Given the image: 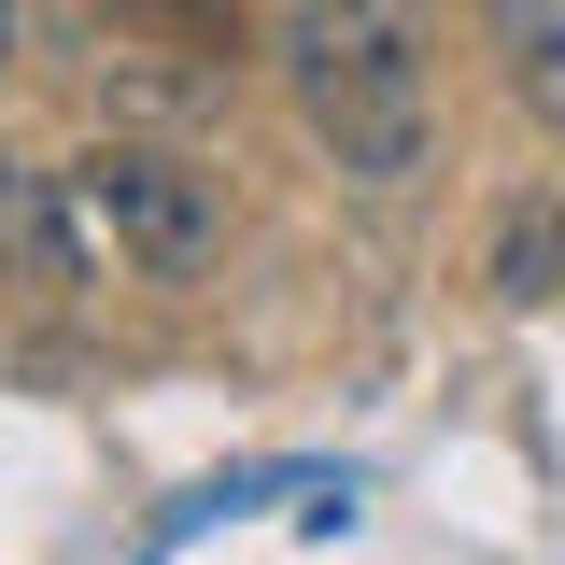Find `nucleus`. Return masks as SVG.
I'll list each match as a JSON object with an SVG mask.
<instances>
[{"mask_svg":"<svg viewBox=\"0 0 565 565\" xmlns=\"http://www.w3.org/2000/svg\"><path fill=\"white\" fill-rule=\"evenodd\" d=\"M269 57H282L297 128L340 156V184L411 199L438 170V14L424 0H282Z\"/></svg>","mask_w":565,"mask_h":565,"instance_id":"1","label":"nucleus"},{"mask_svg":"<svg viewBox=\"0 0 565 565\" xmlns=\"http://www.w3.org/2000/svg\"><path fill=\"white\" fill-rule=\"evenodd\" d=\"M14 57H29V0H0V71H14Z\"/></svg>","mask_w":565,"mask_h":565,"instance_id":"7","label":"nucleus"},{"mask_svg":"<svg viewBox=\"0 0 565 565\" xmlns=\"http://www.w3.org/2000/svg\"><path fill=\"white\" fill-rule=\"evenodd\" d=\"M0 255L29 282H71L85 269V241H71V212H57V184L29 170V156H0Z\"/></svg>","mask_w":565,"mask_h":565,"instance_id":"5","label":"nucleus"},{"mask_svg":"<svg viewBox=\"0 0 565 565\" xmlns=\"http://www.w3.org/2000/svg\"><path fill=\"white\" fill-rule=\"evenodd\" d=\"M481 269H494V297H523V311L565 297V199H552V184L494 212V255H481Z\"/></svg>","mask_w":565,"mask_h":565,"instance_id":"4","label":"nucleus"},{"mask_svg":"<svg viewBox=\"0 0 565 565\" xmlns=\"http://www.w3.org/2000/svg\"><path fill=\"white\" fill-rule=\"evenodd\" d=\"M114 43H184V71H241V0H99Z\"/></svg>","mask_w":565,"mask_h":565,"instance_id":"3","label":"nucleus"},{"mask_svg":"<svg viewBox=\"0 0 565 565\" xmlns=\"http://www.w3.org/2000/svg\"><path fill=\"white\" fill-rule=\"evenodd\" d=\"M71 199H85V226L128 255V269L184 282L226 255V170H199L184 141H99V156H71Z\"/></svg>","mask_w":565,"mask_h":565,"instance_id":"2","label":"nucleus"},{"mask_svg":"<svg viewBox=\"0 0 565 565\" xmlns=\"http://www.w3.org/2000/svg\"><path fill=\"white\" fill-rule=\"evenodd\" d=\"M481 43L537 114H565V0H481Z\"/></svg>","mask_w":565,"mask_h":565,"instance_id":"6","label":"nucleus"}]
</instances>
